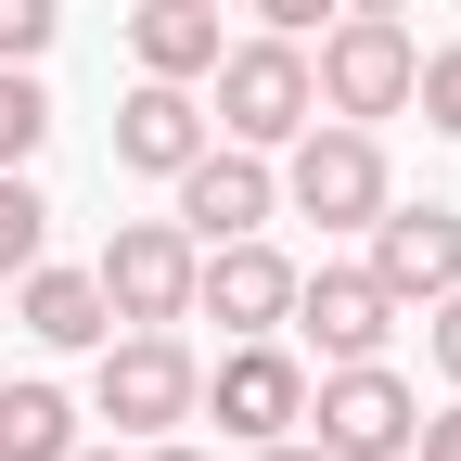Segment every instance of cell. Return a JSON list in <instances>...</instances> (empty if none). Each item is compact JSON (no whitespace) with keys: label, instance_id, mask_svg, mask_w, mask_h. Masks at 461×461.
<instances>
[{"label":"cell","instance_id":"obj_1","mask_svg":"<svg viewBox=\"0 0 461 461\" xmlns=\"http://www.w3.org/2000/svg\"><path fill=\"white\" fill-rule=\"evenodd\" d=\"M411 423H423V397L397 384L384 359H333L308 384V411H295V436L321 461H411Z\"/></svg>","mask_w":461,"mask_h":461},{"label":"cell","instance_id":"obj_2","mask_svg":"<svg viewBox=\"0 0 461 461\" xmlns=\"http://www.w3.org/2000/svg\"><path fill=\"white\" fill-rule=\"evenodd\" d=\"M205 90H218V115H205V129H230L244 154H282V141H295L308 115H321L308 51H295V39H230L218 65H205Z\"/></svg>","mask_w":461,"mask_h":461},{"label":"cell","instance_id":"obj_3","mask_svg":"<svg viewBox=\"0 0 461 461\" xmlns=\"http://www.w3.org/2000/svg\"><path fill=\"white\" fill-rule=\"evenodd\" d=\"M193 346L167 333V321H129V333H103V372H90V411L115 436H180L193 423Z\"/></svg>","mask_w":461,"mask_h":461},{"label":"cell","instance_id":"obj_4","mask_svg":"<svg viewBox=\"0 0 461 461\" xmlns=\"http://www.w3.org/2000/svg\"><path fill=\"white\" fill-rule=\"evenodd\" d=\"M282 205L321 218V230H372L384 218V141L359 129V115H308L295 167H282Z\"/></svg>","mask_w":461,"mask_h":461},{"label":"cell","instance_id":"obj_5","mask_svg":"<svg viewBox=\"0 0 461 461\" xmlns=\"http://www.w3.org/2000/svg\"><path fill=\"white\" fill-rule=\"evenodd\" d=\"M411 65H423L411 14H333L308 90H321V115H397V103H411Z\"/></svg>","mask_w":461,"mask_h":461},{"label":"cell","instance_id":"obj_6","mask_svg":"<svg viewBox=\"0 0 461 461\" xmlns=\"http://www.w3.org/2000/svg\"><path fill=\"white\" fill-rule=\"evenodd\" d=\"M193 411H218V436L269 448V436H295V411H308V359L282 333H230V359L193 384Z\"/></svg>","mask_w":461,"mask_h":461},{"label":"cell","instance_id":"obj_7","mask_svg":"<svg viewBox=\"0 0 461 461\" xmlns=\"http://www.w3.org/2000/svg\"><path fill=\"white\" fill-rule=\"evenodd\" d=\"M193 257H205V244H193L180 218H129V230L103 244L90 282H103L115 321H193Z\"/></svg>","mask_w":461,"mask_h":461},{"label":"cell","instance_id":"obj_8","mask_svg":"<svg viewBox=\"0 0 461 461\" xmlns=\"http://www.w3.org/2000/svg\"><path fill=\"white\" fill-rule=\"evenodd\" d=\"M282 308H295V257H282V244L230 230V244L193 257V321H218V333H282Z\"/></svg>","mask_w":461,"mask_h":461},{"label":"cell","instance_id":"obj_9","mask_svg":"<svg viewBox=\"0 0 461 461\" xmlns=\"http://www.w3.org/2000/svg\"><path fill=\"white\" fill-rule=\"evenodd\" d=\"M397 308H436L448 282H461V205H397L384 193V218H372V257H359Z\"/></svg>","mask_w":461,"mask_h":461},{"label":"cell","instance_id":"obj_10","mask_svg":"<svg viewBox=\"0 0 461 461\" xmlns=\"http://www.w3.org/2000/svg\"><path fill=\"white\" fill-rule=\"evenodd\" d=\"M282 321H295V333L321 346V372H333V359H384L397 295H384L372 269H295V308H282Z\"/></svg>","mask_w":461,"mask_h":461},{"label":"cell","instance_id":"obj_11","mask_svg":"<svg viewBox=\"0 0 461 461\" xmlns=\"http://www.w3.org/2000/svg\"><path fill=\"white\" fill-rule=\"evenodd\" d=\"M269 205H282V180H269V154H244V141H205V154L180 167V230H193V244L269 230Z\"/></svg>","mask_w":461,"mask_h":461},{"label":"cell","instance_id":"obj_12","mask_svg":"<svg viewBox=\"0 0 461 461\" xmlns=\"http://www.w3.org/2000/svg\"><path fill=\"white\" fill-rule=\"evenodd\" d=\"M205 141H218V129H205L193 77H141L129 103H115V167H141V180H180Z\"/></svg>","mask_w":461,"mask_h":461},{"label":"cell","instance_id":"obj_13","mask_svg":"<svg viewBox=\"0 0 461 461\" xmlns=\"http://www.w3.org/2000/svg\"><path fill=\"white\" fill-rule=\"evenodd\" d=\"M14 308H26V333H39V346H103V333H115L103 282H90V269H51V257H39V269H14Z\"/></svg>","mask_w":461,"mask_h":461},{"label":"cell","instance_id":"obj_14","mask_svg":"<svg viewBox=\"0 0 461 461\" xmlns=\"http://www.w3.org/2000/svg\"><path fill=\"white\" fill-rule=\"evenodd\" d=\"M129 51H141V77H205L218 65V0H141Z\"/></svg>","mask_w":461,"mask_h":461},{"label":"cell","instance_id":"obj_15","mask_svg":"<svg viewBox=\"0 0 461 461\" xmlns=\"http://www.w3.org/2000/svg\"><path fill=\"white\" fill-rule=\"evenodd\" d=\"M65 448H77V397L65 384H39V372L0 384V461H65Z\"/></svg>","mask_w":461,"mask_h":461},{"label":"cell","instance_id":"obj_16","mask_svg":"<svg viewBox=\"0 0 461 461\" xmlns=\"http://www.w3.org/2000/svg\"><path fill=\"white\" fill-rule=\"evenodd\" d=\"M39 244H51L39 180H26V167H0V282H14V269H39Z\"/></svg>","mask_w":461,"mask_h":461},{"label":"cell","instance_id":"obj_17","mask_svg":"<svg viewBox=\"0 0 461 461\" xmlns=\"http://www.w3.org/2000/svg\"><path fill=\"white\" fill-rule=\"evenodd\" d=\"M51 141V90H39V65H0V167H26Z\"/></svg>","mask_w":461,"mask_h":461},{"label":"cell","instance_id":"obj_18","mask_svg":"<svg viewBox=\"0 0 461 461\" xmlns=\"http://www.w3.org/2000/svg\"><path fill=\"white\" fill-rule=\"evenodd\" d=\"M411 103H423V129H436V141H461V39L411 65Z\"/></svg>","mask_w":461,"mask_h":461},{"label":"cell","instance_id":"obj_19","mask_svg":"<svg viewBox=\"0 0 461 461\" xmlns=\"http://www.w3.org/2000/svg\"><path fill=\"white\" fill-rule=\"evenodd\" d=\"M51 26H65V0H0V65H39Z\"/></svg>","mask_w":461,"mask_h":461},{"label":"cell","instance_id":"obj_20","mask_svg":"<svg viewBox=\"0 0 461 461\" xmlns=\"http://www.w3.org/2000/svg\"><path fill=\"white\" fill-rule=\"evenodd\" d=\"M244 14H257V26H269V39H308V26H321V14H346V0H244Z\"/></svg>","mask_w":461,"mask_h":461},{"label":"cell","instance_id":"obj_21","mask_svg":"<svg viewBox=\"0 0 461 461\" xmlns=\"http://www.w3.org/2000/svg\"><path fill=\"white\" fill-rule=\"evenodd\" d=\"M423 346H436V372L461 384V282H448V295H436V333H423Z\"/></svg>","mask_w":461,"mask_h":461},{"label":"cell","instance_id":"obj_22","mask_svg":"<svg viewBox=\"0 0 461 461\" xmlns=\"http://www.w3.org/2000/svg\"><path fill=\"white\" fill-rule=\"evenodd\" d=\"M411 461H461V397H448L436 423H411Z\"/></svg>","mask_w":461,"mask_h":461},{"label":"cell","instance_id":"obj_23","mask_svg":"<svg viewBox=\"0 0 461 461\" xmlns=\"http://www.w3.org/2000/svg\"><path fill=\"white\" fill-rule=\"evenodd\" d=\"M257 461H321V448H308V436H269V448H257Z\"/></svg>","mask_w":461,"mask_h":461},{"label":"cell","instance_id":"obj_24","mask_svg":"<svg viewBox=\"0 0 461 461\" xmlns=\"http://www.w3.org/2000/svg\"><path fill=\"white\" fill-rule=\"evenodd\" d=\"M141 461H205V448H180V436H154V448H141Z\"/></svg>","mask_w":461,"mask_h":461},{"label":"cell","instance_id":"obj_25","mask_svg":"<svg viewBox=\"0 0 461 461\" xmlns=\"http://www.w3.org/2000/svg\"><path fill=\"white\" fill-rule=\"evenodd\" d=\"M346 14H411V0H346Z\"/></svg>","mask_w":461,"mask_h":461},{"label":"cell","instance_id":"obj_26","mask_svg":"<svg viewBox=\"0 0 461 461\" xmlns=\"http://www.w3.org/2000/svg\"><path fill=\"white\" fill-rule=\"evenodd\" d=\"M65 461H115V448H65Z\"/></svg>","mask_w":461,"mask_h":461}]
</instances>
